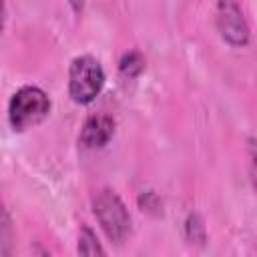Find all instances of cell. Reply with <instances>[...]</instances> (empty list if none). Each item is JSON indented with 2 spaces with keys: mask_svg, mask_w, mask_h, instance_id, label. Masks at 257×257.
Returning a JSON list of instances; mask_svg holds the SVG:
<instances>
[{
  "mask_svg": "<svg viewBox=\"0 0 257 257\" xmlns=\"http://www.w3.org/2000/svg\"><path fill=\"white\" fill-rule=\"evenodd\" d=\"M70 4H72V8H74V12H82L84 0H70Z\"/></svg>",
  "mask_w": 257,
  "mask_h": 257,
  "instance_id": "obj_12",
  "label": "cell"
},
{
  "mask_svg": "<svg viewBox=\"0 0 257 257\" xmlns=\"http://www.w3.org/2000/svg\"><path fill=\"white\" fill-rule=\"evenodd\" d=\"M50 112V98L38 86H22L8 104V118L14 131H26L42 122Z\"/></svg>",
  "mask_w": 257,
  "mask_h": 257,
  "instance_id": "obj_2",
  "label": "cell"
},
{
  "mask_svg": "<svg viewBox=\"0 0 257 257\" xmlns=\"http://www.w3.org/2000/svg\"><path fill=\"white\" fill-rule=\"evenodd\" d=\"M8 233H10V223H8V213L4 211L2 213V249H0V253L2 255H8Z\"/></svg>",
  "mask_w": 257,
  "mask_h": 257,
  "instance_id": "obj_11",
  "label": "cell"
},
{
  "mask_svg": "<svg viewBox=\"0 0 257 257\" xmlns=\"http://www.w3.org/2000/svg\"><path fill=\"white\" fill-rule=\"evenodd\" d=\"M217 28L221 38L231 46H245L249 42V24L237 0L217 2Z\"/></svg>",
  "mask_w": 257,
  "mask_h": 257,
  "instance_id": "obj_4",
  "label": "cell"
},
{
  "mask_svg": "<svg viewBox=\"0 0 257 257\" xmlns=\"http://www.w3.org/2000/svg\"><path fill=\"white\" fill-rule=\"evenodd\" d=\"M104 86V70L100 62L88 54L76 56L68 70V94L76 104L92 102Z\"/></svg>",
  "mask_w": 257,
  "mask_h": 257,
  "instance_id": "obj_3",
  "label": "cell"
},
{
  "mask_svg": "<svg viewBox=\"0 0 257 257\" xmlns=\"http://www.w3.org/2000/svg\"><path fill=\"white\" fill-rule=\"evenodd\" d=\"M92 213H94L100 229L112 243H122L131 235V229H133L131 215H128L122 199L114 191H110V189L98 191L96 197L92 199Z\"/></svg>",
  "mask_w": 257,
  "mask_h": 257,
  "instance_id": "obj_1",
  "label": "cell"
},
{
  "mask_svg": "<svg viewBox=\"0 0 257 257\" xmlns=\"http://www.w3.org/2000/svg\"><path fill=\"white\" fill-rule=\"evenodd\" d=\"M185 231H187V239L191 243H203L205 241V223L201 219V215L197 213H191L187 223H185Z\"/></svg>",
  "mask_w": 257,
  "mask_h": 257,
  "instance_id": "obj_8",
  "label": "cell"
},
{
  "mask_svg": "<svg viewBox=\"0 0 257 257\" xmlns=\"http://www.w3.org/2000/svg\"><path fill=\"white\" fill-rule=\"evenodd\" d=\"M76 251H78L80 255H88V257H92V255H104L102 245L98 243V239H96L94 231H92L88 225H82V227H80V231H78Z\"/></svg>",
  "mask_w": 257,
  "mask_h": 257,
  "instance_id": "obj_6",
  "label": "cell"
},
{
  "mask_svg": "<svg viewBox=\"0 0 257 257\" xmlns=\"http://www.w3.org/2000/svg\"><path fill=\"white\" fill-rule=\"evenodd\" d=\"M114 135V120L108 114H92L84 120L78 143L84 149H100Z\"/></svg>",
  "mask_w": 257,
  "mask_h": 257,
  "instance_id": "obj_5",
  "label": "cell"
},
{
  "mask_svg": "<svg viewBox=\"0 0 257 257\" xmlns=\"http://www.w3.org/2000/svg\"><path fill=\"white\" fill-rule=\"evenodd\" d=\"M139 205H141L143 211H147V213H151V215H161V213H163V203H161V199L157 197V193H153V191L141 193Z\"/></svg>",
  "mask_w": 257,
  "mask_h": 257,
  "instance_id": "obj_9",
  "label": "cell"
},
{
  "mask_svg": "<svg viewBox=\"0 0 257 257\" xmlns=\"http://www.w3.org/2000/svg\"><path fill=\"white\" fill-rule=\"evenodd\" d=\"M118 70L124 78H137L145 70V56L137 50H131V52L122 54V58L118 62Z\"/></svg>",
  "mask_w": 257,
  "mask_h": 257,
  "instance_id": "obj_7",
  "label": "cell"
},
{
  "mask_svg": "<svg viewBox=\"0 0 257 257\" xmlns=\"http://www.w3.org/2000/svg\"><path fill=\"white\" fill-rule=\"evenodd\" d=\"M249 175L257 191V141H249Z\"/></svg>",
  "mask_w": 257,
  "mask_h": 257,
  "instance_id": "obj_10",
  "label": "cell"
}]
</instances>
